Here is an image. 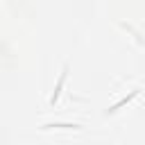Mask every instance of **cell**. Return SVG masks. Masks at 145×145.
Listing matches in <instances>:
<instances>
[{
    "instance_id": "3",
    "label": "cell",
    "mask_w": 145,
    "mask_h": 145,
    "mask_svg": "<svg viewBox=\"0 0 145 145\" xmlns=\"http://www.w3.org/2000/svg\"><path fill=\"white\" fill-rule=\"evenodd\" d=\"M136 95H138V91H131V93H129L127 97H122V100H120V102H116V104H113L111 109H106V113H116V111H118V109H122V106H125L127 102H131V100H134Z\"/></svg>"
},
{
    "instance_id": "1",
    "label": "cell",
    "mask_w": 145,
    "mask_h": 145,
    "mask_svg": "<svg viewBox=\"0 0 145 145\" xmlns=\"http://www.w3.org/2000/svg\"><path fill=\"white\" fill-rule=\"evenodd\" d=\"M66 77H68V63L63 66V70H61V75H59V79H57V86H54V91H52V95H50V100H48L50 106L57 104V100H59V95H61V88H63V84H66Z\"/></svg>"
},
{
    "instance_id": "2",
    "label": "cell",
    "mask_w": 145,
    "mask_h": 145,
    "mask_svg": "<svg viewBox=\"0 0 145 145\" xmlns=\"http://www.w3.org/2000/svg\"><path fill=\"white\" fill-rule=\"evenodd\" d=\"M41 129H82V125H75V122H48Z\"/></svg>"
}]
</instances>
